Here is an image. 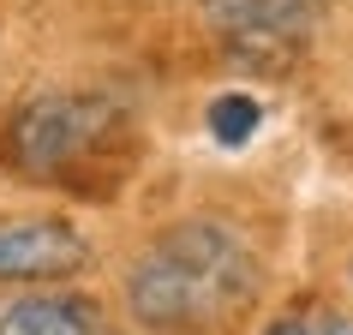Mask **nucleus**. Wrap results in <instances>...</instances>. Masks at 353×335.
<instances>
[{"label":"nucleus","mask_w":353,"mask_h":335,"mask_svg":"<svg viewBox=\"0 0 353 335\" xmlns=\"http://www.w3.org/2000/svg\"><path fill=\"white\" fill-rule=\"evenodd\" d=\"M312 335H353V312H317Z\"/></svg>","instance_id":"obj_7"},{"label":"nucleus","mask_w":353,"mask_h":335,"mask_svg":"<svg viewBox=\"0 0 353 335\" xmlns=\"http://www.w3.org/2000/svg\"><path fill=\"white\" fill-rule=\"evenodd\" d=\"M263 287L252 245L216 216L174 222L132 258L126 305L150 329H210L240 317Z\"/></svg>","instance_id":"obj_1"},{"label":"nucleus","mask_w":353,"mask_h":335,"mask_svg":"<svg viewBox=\"0 0 353 335\" xmlns=\"http://www.w3.org/2000/svg\"><path fill=\"white\" fill-rule=\"evenodd\" d=\"M120 126V108L108 96H84V90H48L30 96L12 126H6V162L24 180H60L66 168H78L108 132Z\"/></svg>","instance_id":"obj_2"},{"label":"nucleus","mask_w":353,"mask_h":335,"mask_svg":"<svg viewBox=\"0 0 353 335\" xmlns=\"http://www.w3.org/2000/svg\"><path fill=\"white\" fill-rule=\"evenodd\" d=\"M258 120H263V108H258V96H245V90H228V96L210 102V138L228 144V150H240L258 132Z\"/></svg>","instance_id":"obj_6"},{"label":"nucleus","mask_w":353,"mask_h":335,"mask_svg":"<svg viewBox=\"0 0 353 335\" xmlns=\"http://www.w3.org/2000/svg\"><path fill=\"white\" fill-rule=\"evenodd\" d=\"M330 0H210V19L252 42H276V37H305L323 19Z\"/></svg>","instance_id":"obj_4"},{"label":"nucleus","mask_w":353,"mask_h":335,"mask_svg":"<svg viewBox=\"0 0 353 335\" xmlns=\"http://www.w3.org/2000/svg\"><path fill=\"white\" fill-rule=\"evenodd\" d=\"M96 305L84 294H24L0 312V335H96Z\"/></svg>","instance_id":"obj_5"},{"label":"nucleus","mask_w":353,"mask_h":335,"mask_svg":"<svg viewBox=\"0 0 353 335\" xmlns=\"http://www.w3.org/2000/svg\"><path fill=\"white\" fill-rule=\"evenodd\" d=\"M90 270V240L60 216H0V281H72Z\"/></svg>","instance_id":"obj_3"},{"label":"nucleus","mask_w":353,"mask_h":335,"mask_svg":"<svg viewBox=\"0 0 353 335\" xmlns=\"http://www.w3.org/2000/svg\"><path fill=\"white\" fill-rule=\"evenodd\" d=\"M263 335H312V323H299V317H281V323H270Z\"/></svg>","instance_id":"obj_8"}]
</instances>
